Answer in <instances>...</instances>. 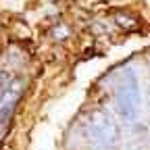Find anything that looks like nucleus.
<instances>
[{
	"instance_id": "obj_3",
	"label": "nucleus",
	"mask_w": 150,
	"mask_h": 150,
	"mask_svg": "<svg viewBox=\"0 0 150 150\" xmlns=\"http://www.w3.org/2000/svg\"><path fill=\"white\" fill-rule=\"evenodd\" d=\"M115 21H117V25L123 27V29H136V27H138V21H136L134 17H127V15H117Z\"/></svg>"
},
{
	"instance_id": "obj_2",
	"label": "nucleus",
	"mask_w": 150,
	"mask_h": 150,
	"mask_svg": "<svg viewBox=\"0 0 150 150\" xmlns=\"http://www.w3.org/2000/svg\"><path fill=\"white\" fill-rule=\"evenodd\" d=\"M90 138L94 142V146L100 148V150H112L119 140V127L115 117L110 115L108 110H96L94 115L90 117Z\"/></svg>"
},
{
	"instance_id": "obj_1",
	"label": "nucleus",
	"mask_w": 150,
	"mask_h": 150,
	"mask_svg": "<svg viewBox=\"0 0 150 150\" xmlns=\"http://www.w3.org/2000/svg\"><path fill=\"white\" fill-rule=\"evenodd\" d=\"M117 112L123 121H134L140 110V83L134 71H125L115 92Z\"/></svg>"
}]
</instances>
